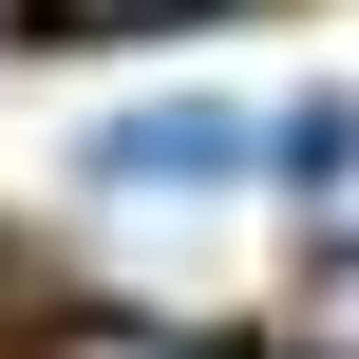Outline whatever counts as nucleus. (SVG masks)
Here are the masks:
<instances>
[{
  "instance_id": "f257e3e1",
  "label": "nucleus",
  "mask_w": 359,
  "mask_h": 359,
  "mask_svg": "<svg viewBox=\"0 0 359 359\" xmlns=\"http://www.w3.org/2000/svg\"><path fill=\"white\" fill-rule=\"evenodd\" d=\"M76 170H95V189H246V170H265V114H246V95H151V114H95Z\"/></svg>"
},
{
  "instance_id": "f03ea898",
  "label": "nucleus",
  "mask_w": 359,
  "mask_h": 359,
  "mask_svg": "<svg viewBox=\"0 0 359 359\" xmlns=\"http://www.w3.org/2000/svg\"><path fill=\"white\" fill-rule=\"evenodd\" d=\"M265 170H303V189H359V95H284V114H265Z\"/></svg>"
},
{
  "instance_id": "7ed1b4c3",
  "label": "nucleus",
  "mask_w": 359,
  "mask_h": 359,
  "mask_svg": "<svg viewBox=\"0 0 359 359\" xmlns=\"http://www.w3.org/2000/svg\"><path fill=\"white\" fill-rule=\"evenodd\" d=\"M38 38H133V19H189V0H19Z\"/></svg>"
},
{
  "instance_id": "20e7f679",
  "label": "nucleus",
  "mask_w": 359,
  "mask_h": 359,
  "mask_svg": "<svg viewBox=\"0 0 359 359\" xmlns=\"http://www.w3.org/2000/svg\"><path fill=\"white\" fill-rule=\"evenodd\" d=\"M57 359H227V341H151V322H76Z\"/></svg>"
},
{
  "instance_id": "39448f33",
  "label": "nucleus",
  "mask_w": 359,
  "mask_h": 359,
  "mask_svg": "<svg viewBox=\"0 0 359 359\" xmlns=\"http://www.w3.org/2000/svg\"><path fill=\"white\" fill-rule=\"evenodd\" d=\"M341 303H359V246H341Z\"/></svg>"
}]
</instances>
